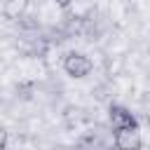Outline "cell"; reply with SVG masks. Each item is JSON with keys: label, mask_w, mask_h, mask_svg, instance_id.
Returning <instances> with one entry per match:
<instances>
[{"label": "cell", "mask_w": 150, "mask_h": 150, "mask_svg": "<svg viewBox=\"0 0 150 150\" xmlns=\"http://www.w3.org/2000/svg\"><path fill=\"white\" fill-rule=\"evenodd\" d=\"M63 70H66V75H70L75 80H82V77H87L94 70V63L82 52H68L63 56Z\"/></svg>", "instance_id": "6da1fadb"}, {"label": "cell", "mask_w": 150, "mask_h": 150, "mask_svg": "<svg viewBox=\"0 0 150 150\" xmlns=\"http://www.w3.org/2000/svg\"><path fill=\"white\" fill-rule=\"evenodd\" d=\"M112 145L115 150H143V136L138 127H127L112 131Z\"/></svg>", "instance_id": "7a4b0ae2"}, {"label": "cell", "mask_w": 150, "mask_h": 150, "mask_svg": "<svg viewBox=\"0 0 150 150\" xmlns=\"http://www.w3.org/2000/svg\"><path fill=\"white\" fill-rule=\"evenodd\" d=\"M108 122H110V129L117 131V129H127V127H138V120L134 117V112L124 105H110L108 110Z\"/></svg>", "instance_id": "3957f363"}, {"label": "cell", "mask_w": 150, "mask_h": 150, "mask_svg": "<svg viewBox=\"0 0 150 150\" xmlns=\"http://www.w3.org/2000/svg\"><path fill=\"white\" fill-rule=\"evenodd\" d=\"M26 2H28V0H5V5H2L5 19H9V21L21 19V16H23V9H26Z\"/></svg>", "instance_id": "277c9868"}, {"label": "cell", "mask_w": 150, "mask_h": 150, "mask_svg": "<svg viewBox=\"0 0 150 150\" xmlns=\"http://www.w3.org/2000/svg\"><path fill=\"white\" fill-rule=\"evenodd\" d=\"M73 2H75V0H54V5H56V7H61V9H68Z\"/></svg>", "instance_id": "5b68a950"}, {"label": "cell", "mask_w": 150, "mask_h": 150, "mask_svg": "<svg viewBox=\"0 0 150 150\" xmlns=\"http://www.w3.org/2000/svg\"><path fill=\"white\" fill-rule=\"evenodd\" d=\"M7 148V131L0 127V150H5Z\"/></svg>", "instance_id": "8992f818"}]
</instances>
